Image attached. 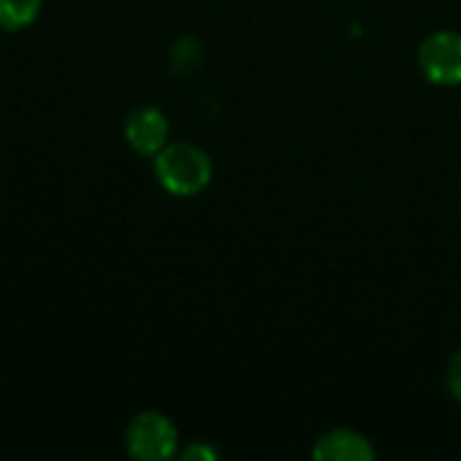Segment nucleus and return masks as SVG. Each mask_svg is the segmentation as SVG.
I'll return each mask as SVG.
<instances>
[{
    "label": "nucleus",
    "mask_w": 461,
    "mask_h": 461,
    "mask_svg": "<svg viewBox=\"0 0 461 461\" xmlns=\"http://www.w3.org/2000/svg\"><path fill=\"white\" fill-rule=\"evenodd\" d=\"M178 456L184 461H216L219 459V451L211 443H205V440H194V443L178 448Z\"/></svg>",
    "instance_id": "1a4fd4ad"
},
{
    "label": "nucleus",
    "mask_w": 461,
    "mask_h": 461,
    "mask_svg": "<svg viewBox=\"0 0 461 461\" xmlns=\"http://www.w3.org/2000/svg\"><path fill=\"white\" fill-rule=\"evenodd\" d=\"M203 62V46L197 38L192 35H184L173 43L170 49V65L178 76H192Z\"/></svg>",
    "instance_id": "0eeeda50"
},
{
    "label": "nucleus",
    "mask_w": 461,
    "mask_h": 461,
    "mask_svg": "<svg viewBox=\"0 0 461 461\" xmlns=\"http://www.w3.org/2000/svg\"><path fill=\"white\" fill-rule=\"evenodd\" d=\"M421 76L435 86H461V32L459 30H435L429 32L416 51Z\"/></svg>",
    "instance_id": "7ed1b4c3"
},
{
    "label": "nucleus",
    "mask_w": 461,
    "mask_h": 461,
    "mask_svg": "<svg viewBox=\"0 0 461 461\" xmlns=\"http://www.w3.org/2000/svg\"><path fill=\"white\" fill-rule=\"evenodd\" d=\"M127 146L146 159H154L170 143V119L157 105H138L124 119Z\"/></svg>",
    "instance_id": "20e7f679"
},
{
    "label": "nucleus",
    "mask_w": 461,
    "mask_h": 461,
    "mask_svg": "<svg viewBox=\"0 0 461 461\" xmlns=\"http://www.w3.org/2000/svg\"><path fill=\"white\" fill-rule=\"evenodd\" d=\"M43 0H0V30L19 32L41 16Z\"/></svg>",
    "instance_id": "423d86ee"
},
{
    "label": "nucleus",
    "mask_w": 461,
    "mask_h": 461,
    "mask_svg": "<svg viewBox=\"0 0 461 461\" xmlns=\"http://www.w3.org/2000/svg\"><path fill=\"white\" fill-rule=\"evenodd\" d=\"M151 162L159 186L173 197H197L213 181L211 154L189 140H170Z\"/></svg>",
    "instance_id": "f257e3e1"
},
{
    "label": "nucleus",
    "mask_w": 461,
    "mask_h": 461,
    "mask_svg": "<svg viewBox=\"0 0 461 461\" xmlns=\"http://www.w3.org/2000/svg\"><path fill=\"white\" fill-rule=\"evenodd\" d=\"M311 456L316 461H373L378 459V451L359 429L335 427L313 443Z\"/></svg>",
    "instance_id": "39448f33"
},
{
    "label": "nucleus",
    "mask_w": 461,
    "mask_h": 461,
    "mask_svg": "<svg viewBox=\"0 0 461 461\" xmlns=\"http://www.w3.org/2000/svg\"><path fill=\"white\" fill-rule=\"evenodd\" d=\"M446 389H448L451 400L461 405V346L451 354V359L446 365Z\"/></svg>",
    "instance_id": "6e6552de"
},
{
    "label": "nucleus",
    "mask_w": 461,
    "mask_h": 461,
    "mask_svg": "<svg viewBox=\"0 0 461 461\" xmlns=\"http://www.w3.org/2000/svg\"><path fill=\"white\" fill-rule=\"evenodd\" d=\"M124 448L135 461H167L178 456L181 435L162 411H140L124 429Z\"/></svg>",
    "instance_id": "f03ea898"
}]
</instances>
